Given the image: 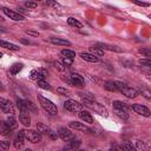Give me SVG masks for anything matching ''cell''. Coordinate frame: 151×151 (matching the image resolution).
<instances>
[{"label":"cell","mask_w":151,"mask_h":151,"mask_svg":"<svg viewBox=\"0 0 151 151\" xmlns=\"http://www.w3.org/2000/svg\"><path fill=\"white\" fill-rule=\"evenodd\" d=\"M83 105H85L86 107H88L90 110L94 111L96 113H98V114H100L103 117H107L109 116L107 109L104 105H101L100 103L96 101V100H86V99H83Z\"/></svg>","instance_id":"obj_1"},{"label":"cell","mask_w":151,"mask_h":151,"mask_svg":"<svg viewBox=\"0 0 151 151\" xmlns=\"http://www.w3.org/2000/svg\"><path fill=\"white\" fill-rule=\"evenodd\" d=\"M38 100H39V104L40 106L50 114H57L58 113V107L55 106V104H53V101H51L50 99L45 98L44 96L41 94H38Z\"/></svg>","instance_id":"obj_2"},{"label":"cell","mask_w":151,"mask_h":151,"mask_svg":"<svg viewBox=\"0 0 151 151\" xmlns=\"http://www.w3.org/2000/svg\"><path fill=\"white\" fill-rule=\"evenodd\" d=\"M116 83V86H117V88H118V91L119 92H122L125 97H127V98H136L138 94H139V92L136 90V88H133V87H130V86H127L126 84H124V83H122V81H114Z\"/></svg>","instance_id":"obj_3"},{"label":"cell","mask_w":151,"mask_h":151,"mask_svg":"<svg viewBox=\"0 0 151 151\" xmlns=\"http://www.w3.org/2000/svg\"><path fill=\"white\" fill-rule=\"evenodd\" d=\"M64 109L70 112H80V111H83V104L79 101H76L73 99H68L64 103Z\"/></svg>","instance_id":"obj_4"},{"label":"cell","mask_w":151,"mask_h":151,"mask_svg":"<svg viewBox=\"0 0 151 151\" xmlns=\"http://www.w3.org/2000/svg\"><path fill=\"white\" fill-rule=\"evenodd\" d=\"M48 74V72H47V70H45V68H35V70H32L31 71V73H29V78L32 79V80H35L37 83L38 81H41V80H44L45 78H46V76Z\"/></svg>","instance_id":"obj_5"},{"label":"cell","mask_w":151,"mask_h":151,"mask_svg":"<svg viewBox=\"0 0 151 151\" xmlns=\"http://www.w3.org/2000/svg\"><path fill=\"white\" fill-rule=\"evenodd\" d=\"M0 109H1L2 113H7L9 116L14 114V106H13V104L9 100L5 99V98H0Z\"/></svg>","instance_id":"obj_6"},{"label":"cell","mask_w":151,"mask_h":151,"mask_svg":"<svg viewBox=\"0 0 151 151\" xmlns=\"http://www.w3.org/2000/svg\"><path fill=\"white\" fill-rule=\"evenodd\" d=\"M25 132V138L31 142V143H39L41 140V134L38 131L34 130H24Z\"/></svg>","instance_id":"obj_7"},{"label":"cell","mask_w":151,"mask_h":151,"mask_svg":"<svg viewBox=\"0 0 151 151\" xmlns=\"http://www.w3.org/2000/svg\"><path fill=\"white\" fill-rule=\"evenodd\" d=\"M131 109H132L137 114H140V116H143V117H150V114H151V111H150L146 106H144V105H142V104H132V105H131Z\"/></svg>","instance_id":"obj_8"},{"label":"cell","mask_w":151,"mask_h":151,"mask_svg":"<svg viewBox=\"0 0 151 151\" xmlns=\"http://www.w3.org/2000/svg\"><path fill=\"white\" fill-rule=\"evenodd\" d=\"M2 12H4V14H6L9 19H12V20H14V21H21V20L25 19L22 14H20L19 12L12 11V9H9V8H7V7H2Z\"/></svg>","instance_id":"obj_9"},{"label":"cell","mask_w":151,"mask_h":151,"mask_svg":"<svg viewBox=\"0 0 151 151\" xmlns=\"http://www.w3.org/2000/svg\"><path fill=\"white\" fill-rule=\"evenodd\" d=\"M80 144H81L80 139H79V138L73 137V138H72V139H70V140H68V143L64 146L63 151H78V147L80 146Z\"/></svg>","instance_id":"obj_10"},{"label":"cell","mask_w":151,"mask_h":151,"mask_svg":"<svg viewBox=\"0 0 151 151\" xmlns=\"http://www.w3.org/2000/svg\"><path fill=\"white\" fill-rule=\"evenodd\" d=\"M25 132H24V130H20L19 132H18V134L15 136V138H14V142H13V145H14V147L17 149V150H19V149H21L22 146H24V144H25Z\"/></svg>","instance_id":"obj_11"},{"label":"cell","mask_w":151,"mask_h":151,"mask_svg":"<svg viewBox=\"0 0 151 151\" xmlns=\"http://www.w3.org/2000/svg\"><path fill=\"white\" fill-rule=\"evenodd\" d=\"M70 81H71V84L74 85V86H83L85 80H84L83 76H80L79 73H72V74L70 76Z\"/></svg>","instance_id":"obj_12"},{"label":"cell","mask_w":151,"mask_h":151,"mask_svg":"<svg viewBox=\"0 0 151 151\" xmlns=\"http://www.w3.org/2000/svg\"><path fill=\"white\" fill-rule=\"evenodd\" d=\"M68 127L74 129V130H78V131L92 132V130H91V129H88L86 125H84L83 123H79V122H70V123H68Z\"/></svg>","instance_id":"obj_13"},{"label":"cell","mask_w":151,"mask_h":151,"mask_svg":"<svg viewBox=\"0 0 151 151\" xmlns=\"http://www.w3.org/2000/svg\"><path fill=\"white\" fill-rule=\"evenodd\" d=\"M58 136H59L64 142H68L70 139L73 138L72 132H71L68 129H66V127H60L59 131H58Z\"/></svg>","instance_id":"obj_14"},{"label":"cell","mask_w":151,"mask_h":151,"mask_svg":"<svg viewBox=\"0 0 151 151\" xmlns=\"http://www.w3.org/2000/svg\"><path fill=\"white\" fill-rule=\"evenodd\" d=\"M96 46H97V47H99V48H101L103 51H104V50L114 51V52H122V51H123V50H122V48H119L118 46L109 45V44H104V42H97V44H96Z\"/></svg>","instance_id":"obj_15"},{"label":"cell","mask_w":151,"mask_h":151,"mask_svg":"<svg viewBox=\"0 0 151 151\" xmlns=\"http://www.w3.org/2000/svg\"><path fill=\"white\" fill-rule=\"evenodd\" d=\"M80 58L85 61H90V63H98L99 61V57H96L91 53H85V52H81L80 54Z\"/></svg>","instance_id":"obj_16"},{"label":"cell","mask_w":151,"mask_h":151,"mask_svg":"<svg viewBox=\"0 0 151 151\" xmlns=\"http://www.w3.org/2000/svg\"><path fill=\"white\" fill-rule=\"evenodd\" d=\"M19 120L24 126H29L31 125V117L28 112H20L19 114Z\"/></svg>","instance_id":"obj_17"},{"label":"cell","mask_w":151,"mask_h":151,"mask_svg":"<svg viewBox=\"0 0 151 151\" xmlns=\"http://www.w3.org/2000/svg\"><path fill=\"white\" fill-rule=\"evenodd\" d=\"M50 41H51L52 44H54V45H60V46H70V45H71V42H70L68 40L64 39V38L52 37V38L50 39Z\"/></svg>","instance_id":"obj_18"},{"label":"cell","mask_w":151,"mask_h":151,"mask_svg":"<svg viewBox=\"0 0 151 151\" xmlns=\"http://www.w3.org/2000/svg\"><path fill=\"white\" fill-rule=\"evenodd\" d=\"M37 131L40 134H47V136H50V133L52 132V130L47 125H45L42 123H37Z\"/></svg>","instance_id":"obj_19"},{"label":"cell","mask_w":151,"mask_h":151,"mask_svg":"<svg viewBox=\"0 0 151 151\" xmlns=\"http://www.w3.org/2000/svg\"><path fill=\"white\" fill-rule=\"evenodd\" d=\"M78 116H79V118L81 119V120H84L85 123H88V124H92L93 123V118H92V116H91V113H88L87 111H80L79 113H78Z\"/></svg>","instance_id":"obj_20"},{"label":"cell","mask_w":151,"mask_h":151,"mask_svg":"<svg viewBox=\"0 0 151 151\" xmlns=\"http://www.w3.org/2000/svg\"><path fill=\"white\" fill-rule=\"evenodd\" d=\"M103 86H104L105 90H107V91H110V92H116V91H118V88H117V86H116V83L112 81V80L105 81Z\"/></svg>","instance_id":"obj_21"},{"label":"cell","mask_w":151,"mask_h":151,"mask_svg":"<svg viewBox=\"0 0 151 151\" xmlns=\"http://www.w3.org/2000/svg\"><path fill=\"white\" fill-rule=\"evenodd\" d=\"M114 110V109H113ZM114 113H116V116L118 117V118H120L123 122H127L129 120V113H127V111H125V110H114Z\"/></svg>","instance_id":"obj_22"},{"label":"cell","mask_w":151,"mask_h":151,"mask_svg":"<svg viewBox=\"0 0 151 151\" xmlns=\"http://www.w3.org/2000/svg\"><path fill=\"white\" fill-rule=\"evenodd\" d=\"M22 67H24V65L21 64V63H15V64H13L12 66H11V68H9V73L11 74H18L21 70H22Z\"/></svg>","instance_id":"obj_23"},{"label":"cell","mask_w":151,"mask_h":151,"mask_svg":"<svg viewBox=\"0 0 151 151\" xmlns=\"http://www.w3.org/2000/svg\"><path fill=\"white\" fill-rule=\"evenodd\" d=\"M1 47L7 48V50H9V51H19V50H20V47H19L18 45H14V44L7 42V41H5V40H2V41H1Z\"/></svg>","instance_id":"obj_24"},{"label":"cell","mask_w":151,"mask_h":151,"mask_svg":"<svg viewBox=\"0 0 151 151\" xmlns=\"http://www.w3.org/2000/svg\"><path fill=\"white\" fill-rule=\"evenodd\" d=\"M11 131H12V129L7 125V123L6 122H1V125H0V132H1V134L2 136H8L11 133Z\"/></svg>","instance_id":"obj_25"},{"label":"cell","mask_w":151,"mask_h":151,"mask_svg":"<svg viewBox=\"0 0 151 151\" xmlns=\"http://www.w3.org/2000/svg\"><path fill=\"white\" fill-rule=\"evenodd\" d=\"M112 104H113V109H114V110H125V111H127V105H126V103H124V101L114 100Z\"/></svg>","instance_id":"obj_26"},{"label":"cell","mask_w":151,"mask_h":151,"mask_svg":"<svg viewBox=\"0 0 151 151\" xmlns=\"http://www.w3.org/2000/svg\"><path fill=\"white\" fill-rule=\"evenodd\" d=\"M90 52H91V54H93V55H96V57H101V55L104 54V51H103L101 48L97 47L96 45H92V46L90 47Z\"/></svg>","instance_id":"obj_27"},{"label":"cell","mask_w":151,"mask_h":151,"mask_svg":"<svg viewBox=\"0 0 151 151\" xmlns=\"http://www.w3.org/2000/svg\"><path fill=\"white\" fill-rule=\"evenodd\" d=\"M17 106H18V109L20 110V112H28L27 105H26V100L17 99Z\"/></svg>","instance_id":"obj_28"},{"label":"cell","mask_w":151,"mask_h":151,"mask_svg":"<svg viewBox=\"0 0 151 151\" xmlns=\"http://www.w3.org/2000/svg\"><path fill=\"white\" fill-rule=\"evenodd\" d=\"M5 122L7 123V125H8L12 130L17 129V126H18V123H17V120H15V118H14L13 116H8V117H7V119H6Z\"/></svg>","instance_id":"obj_29"},{"label":"cell","mask_w":151,"mask_h":151,"mask_svg":"<svg viewBox=\"0 0 151 151\" xmlns=\"http://www.w3.org/2000/svg\"><path fill=\"white\" fill-rule=\"evenodd\" d=\"M119 149L122 151H137V149L132 144H130V143H122L119 145Z\"/></svg>","instance_id":"obj_30"},{"label":"cell","mask_w":151,"mask_h":151,"mask_svg":"<svg viewBox=\"0 0 151 151\" xmlns=\"http://www.w3.org/2000/svg\"><path fill=\"white\" fill-rule=\"evenodd\" d=\"M67 24H68L70 26H73V27H77V28H81V27H83V24H81L80 21H78L77 19H74V18H72V17H70V18L67 19Z\"/></svg>","instance_id":"obj_31"},{"label":"cell","mask_w":151,"mask_h":151,"mask_svg":"<svg viewBox=\"0 0 151 151\" xmlns=\"http://www.w3.org/2000/svg\"><path fill=\"white\" fill-rule=\"evenodd\" d=\"M61 54L65 58H71V59H73L76 57V52L74 51H71V50H61Z\"/></svg>","instance_id":"obj_32"},{"label":"cell","mask_w":151,"mask_h":151,"mask_svg":"<svg viewBox=\"0 0 151 151\" xmlns=\"http://www.w3.org/2000/svg\"><path fill=\"white\" fill-rule=\"evenodd\" d=\"M79 96L81 97V99H86V100H94V96L90 92H80Z\"/></svg>","instance_id":"obj_33"},{"label":"cell","mask_w":151,"mask_h":151,"mask_svg":"<svg viewBox=\"0 0 151 151\" xmlns=\"http://www.w3.org/2000/svg\"><path fill=\"white\" fill-rule=\"evenodd\" d=\"M139 93L145 98V99H151V90L149 88H140Z\"/></svg>","instance_id":"obj_34"},{"label":"cell","mask_w":151,"mask_h":151,"mask_svg":"<svg viewBox=\"0 0 151 151\" xmlns=\"http://www.w3.org/2000/svg\"><path fill=\"white\" fill-rule=\"evenodd\" d=\"M38 86H39L40 88H42V90H47V91H51V90H52L51 85H50L48 83L44 81V80H41V81H38Z\"/></svg>","instance_id":"obj_35"},{"label":"cell","mask_w":151,"mask_h":151,"mask_svg":"<svg viewBox=\"0 0 151 151\" xmlns=\"http://www.w3.org/2000/svg\"><path fill=\"white\" fill-rule=\"evenodd\" d=\"M57 92L60 93V94H63V96H70L71 94V91L68 88H65V87H61V86L57 88Z\"/></svg>","instance_id":"obj_36"},{"label":"cell","mask_w":151,"mask_h":151,"mask_svg":"<svg viewBox=\"0 0 151 151\" xmlns=\"http://www.w3.org/2000/svg\"><path fill=\"white\" fill-rule=\"evenodd\" d=\"M136 145H137V147H138L139 150H142V151H147V150H149V145H146L144 142H140V140H138Z\"/></svg>","instance_id":"obj_37"},{"label":"cell","mask_w":151,"mask_h":151,"mask_svg":"<svg viewBox=\"0 0 151 151\" xmlns=\"http://www.w3.org/2000/svg\"><path fill=\"white\" fill-rule=\"evenodd\" d=\"M61 63H63V65L65 66V67H68V66H71L72 65V63H73V59H71V58H63L61 59Z\"/></svg>","instance_id":"obj_38"},{"label":"cell","mask_w":151,"mask_h":151,"mask_svg":"<svg viewBox=\"0 0 151 151\" xmlns=\"http://www.w3.org/2000/svg\"><path fill=\"white\" fill-rule=\"evenodd\" d=\"M53 66L58 70V71H65L66 70V67L63 65V63H60V61H53Z\"/></svg>","instance_id":"obj_39"},{"label":"cell","mask_w":151,"mask_h":151,"mask_svg":"<svg viewBox=\"0 0 151 151\" xmlns=\"http://www.w3.org/2000/svg\"><path fill=\"white\" fill-rule=\"evenodd\" d=\"M138 52L143 54L144 57H151V50L150 48H139Z\"/></svg>","instance_id":"obj_40"},{"label":"cell","mask_w":151,"mask_h":151,"mask_svg":"<svg viewBox=\"0 0 151 151\" xmlns=\"http://www.w3.org/2000/svg\"><path fill=\"white\" fill-rule=\"evenodd\" d=\"M138 63L142 66H145V67H150L151 68V59H140Z\"/></svg>","instance_id":"obj_41"},{"label":"cell","mask_w":151,"mask_h":151,"mask_svg":"<svg viewBox=\"0 0 151 151\" xmlns=\"http://www.w3.org/2000/svg\"><path fill=\"white\" fill-rule=\"evenodd\" d=\"M0 146H1V151H8V149H9V142L1 140L0 142Z\"/></svg>","instance_id":"obj_42"},{"label":"cell","mask_w":151,"mask_h":151,"mask_svg":"<svg viewBox=\"0 0 151 151\" xmlns=\"http://www.w3.org/2000/svg\"><path fill=\"white\" fill-rule=\"evenodd\" d=\"M26 105H27V110H28V112L29 111H35L37 109H35V106H34V104L31 101V100H26Z\"/></svg>","instance_id":"obj_43"},{"label":"cell","mask_w":151,"mask_h":151,"mask_svg":"<svg viewBox=\"0 0 151 151\" xmlns=\"http://www.w3.org/2000/svg\"><path fill=\"white\" fill-rule=\"evenodd\" d=\"M133 4H134V5H137V6H140V7H149V6H150V4H149V2L137 1V0H134V1H133Z\"/></svg>","instance_id":"obj_44"},{"label":"cell","mask_w":151,"mask_h":151,"mask_svg":"<svg viewBox=\"0 0 151 151\" xmlns=\"http://www.w3.org/2000/svg\"><path fill=\"white\" fill-rule=\"evenodd\" d=\"M25 6H26L27 8H35V7L38 6V4H37V2H33V1H26V2H25Z\"/></svg>","instance_id":"obj_45"},{"label":"cell","mask_w":151,"mask_h":151,"mask_svg":"<svg viewBox=\"0 0 151 151\" xmlns=\"http://www.w3.org/2000/svg\"><path fill=\"white\" fill-rule=\"evenodd\" d=\"M48 137H50L51 139H53V140H54V139H57V138H58L59 136H58V133H57V132H54V131H52V132L50 133V136H48Z\"/></svg>","instance_id":"obj_46"},{"label":"cell","mask_w":151,"mask_h":151,"mask_svg":"<svg viewBox=\"0 0 151 151\" xmlns=\"http://www.w3.org/2000/svg\"><path fill=\"white\" fill-rule=\"evenodd\" d=\"M26 33H27L28 35H33V37H38V34H39L38 32H34V31H29V29H27V31H26Z\"/></svg>","instance_id":"obj_47"},{"label":"cell","mask_w":151,"mask_h":151,"mask_svg":"<svg viewBox=\"0 0 151 151\" xmlns=\"http://www.w3.org/2000/svg\"><path fill=\"white\" fill-rule=\"evenodd\" d=\"M46 4H47V5H50V6H55V7H58V6H59V5H58L57 2H54V1H47Z\"/></svg>","instance_id":"obj_48"},{"label":"cell","mask_w":151,"mask_h":151,"mask_svg":"<svg viewBox=\"0 0 151 151\" xmlns=\"http://www.w3.org/2000/svg\"><path fill=\"white\" fill-rule=\"evenodd\" d=\"M18 9H19V13H20V14H21V13H26V9H24L22 7H19Z\"/></svg>","instance_id":"obj_49"},{"label":"cell","mask_w":151,"mask_h":151,"mask_svg":"<svg viewBox=\"0 0 151 151\" xmlns=\"http://www.w3.org/2000/svg\"><path fill=\"white\" fill-rule=\"evenodd\" d=\"M20 41L22 42V44H26V45H28V44H31L28 40H25V39H20Z\"/></svg>","instance_id":"obj_50"},{"label":"cell","mask_w":151,"mask_h":151,"mask_svg":"<svg viewBox=\"0 0 151 151\" xmlns=\"http://www.w3.org/2000/svg\"><path fill=\"white\" fill-rule=\"evenodd\" d=\"M109 151H117V150H116V147H111Z\"/></svg>","instance_id":"obj_51"},{"label":"cell","mask_w":151,"mask_h":151,"mask_svg":"<svg viewBox=\"0 0 151 151\" xmlns=\"http://www.w3.org/2000/svg\"><path fill=\"white\" fill-rule=\"evenodd\" d=\"M147 79H149V80H151V74H149V76H147Z\"/></svg>","instance_id":"obj_52"},{"label":"cell","mask_w":151,"mask_h":151,"mask_svg":"<svg viewBox=\"0 0 151 151\" xmlns=\"http://www.w3.org/2000/svg\"><path fill=\"white\" fill-rule=\"evenodd\" d=\"M25 151H32V150H31V149H26Z\"/></svg>","instance_id":"obj_53"},{"label":"cell","mask_w":151,"mask_h":151,"mask_svg":"<svg viewBox=\"0 0 151 151\" xmlns=\"http://www.w3.org/2000/svg\"><path fill=\"white\" fill-rule=\"evenodd\" d=\"M78 151H86V150H78Z\"/></svg>","instance_id":"obj_54"},{"label":"cell","mask_w":151,"mask_h":151,"mask_svg":"<svg viewBox=\"0 0 151 151\" xmlns=\"http://www.w3.org/2000/svg\"><path fill=\"white\" fill-rule=\"evenodd\" d=\"M149 18H150V19H151V14H150V15H149Z\"/></svg>","instance_id":"obj_55"},{"label":"cell","mask_w":151,"mask_h":151,"mask_svg":"<svg viewBox=\"0 0 151 151\" xmlns=\"http://www.w3.org/2000/svg\"><path fill=\"white\" fill-rule=\"evenodd\" d=\"M97 151H101V150H97Z\"/></svg>","instance_id":"obj_56"}]
</instances>
